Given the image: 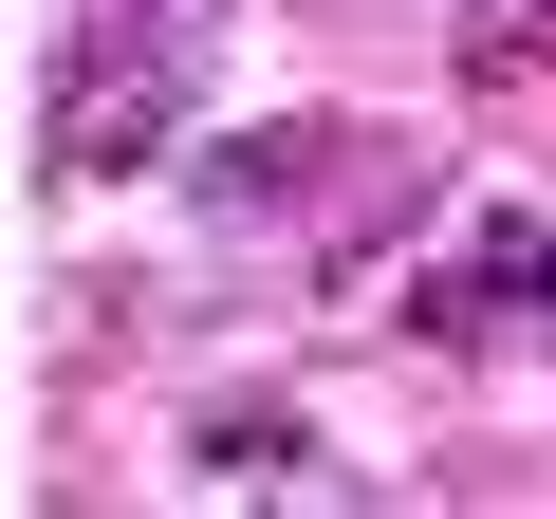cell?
Here are the masks:
<instances>
[{"label":"cell","instance_id":"cell-1","mask_svg":"<svg viewBox=\"0 0 556 519\" xmlns=\"http://www.w3.org/2000/svg\"><path fill=\"white\" fill-rule=\"evenodd\" d=\"M186 130V75H167V38H112V75H75L56 93V186H112V167H149Z\"/></svg>","mask_w":556,"mask_h":519},{"label":"cell","instance_id":"cell-2","mask_svg":"<svg viewBox=\"0 0 556 519\" xmlns=\"http://www.w3.org/2000/svg\"><path fill=\"white\" fill-rule=\"evenodd\" d=\"M538 298H556V241H538V223H482V241L445 260V279L408 298V334H445V353H482V334H519Z\"/></svg>","mask_w":556,"mask_h":519},{"label":"cell","instance_id":"cell-3","mask_svg":"<svg viewBox=\"0 0 556 519\" xmlns=\"http://www.w3.org/2000/svg\"><path fill=\"white\" fill-rule=\"evenodd\" d=\"M316 167H353V130H334V112H278V130H204V149H186V186H204V204H241V223H260V204H298Z\"/></svg>","mask_w":556,"mask_h":519}]
</instances>
